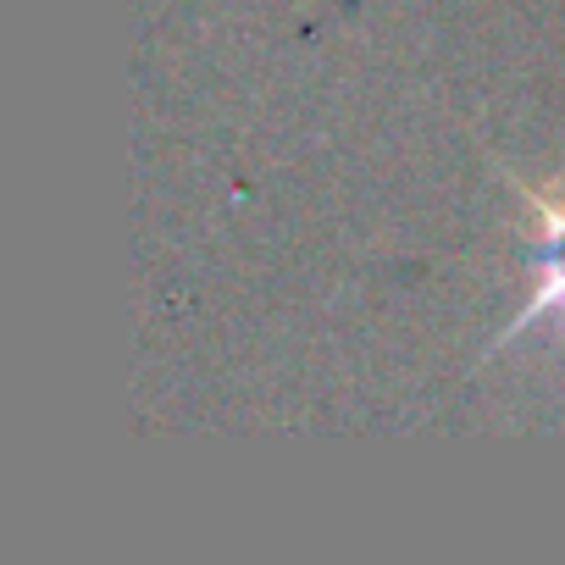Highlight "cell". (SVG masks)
<instances>
[{
  "label": "cell",
  "mask_w": 565,
  "mask_h": 565,
  "mask_svg": "<svg viewBox=\"0 0 565 565\" xmlns=\"http://www.w3.org/2000/svg\"><path fill=\"white\" fill-rule=\"evenodd\" d=\"M510 189L521 200V222L532 227V289L521 300V311L510 317V328L499 333L493 350H510L521 333L532 328H554V339L565 344V172L554 183H526L521 172H510Z\"/></svg>",
  "instance_id": "1"
}]
</instances>
